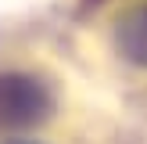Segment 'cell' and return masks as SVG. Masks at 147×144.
I'll list each match as a JSON object with an SVG mask.
<instances>
[{
  "mask_svg": "<svg viewBox=\"0 0 147 144\" xmlns=\"http://www.w3.org/2000/svg\"><path fill=\"white\" fill-rule=\"evenodd\" d=\"M47 112H50V94L43 90L40 79L22 76V72L0 76V130L36 126Z\"/></svg>",
  "mask_w": 147,
  "mask_h": 144,
  "instance_id": "1",
  "label": "cell"
},
{
  "mask_svg": "<svg viewBox=\"0 0 147 144\" xmlns=\"http://www.w3.org/2000/svg\"><path fill=\"white\" fill-rule=\"evenodd\" d=\"M115 43L119 50L136 65H147V7L126 11L115 25Z\"/></svg>",
  "mask_w": 147,
  "mask_h": 144,
  "instance_id": "2",
  "label": "cell"
}]
</instances>
